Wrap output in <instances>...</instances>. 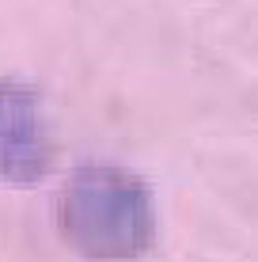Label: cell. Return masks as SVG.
Returning a JSON list of instances; mask_svg holds the SVG:
<instances>
[{
	"label": "cell",
	"instance_id": "cell-1",
	"mask_svg": "<svg viewBox=\"0 0 258 262\" xmlns=\"http://www.w3.org/2000/svg\"><path fill=\"white\" fill-rule=\"evenodd\" d=\"M57 232L91 262H133L156 243L152 190L118 164H84L57 194Z\"/></svg>",
	"mask_w": 258,
	"mask_h": 262
},
{
	"label": "cell",
	"instance_id": "cell-2",
	"mask_svg": "<svg viewBox=\"0 0 258 262\" xmlns=\"http://www.w3.org/2000/svg\"><path fill=\"white\" fill-rule=\"evenodd\" d=\"M53 167V133L42 95L27 80L0 76V183L34 186Z\"/></svg>",
	"mask_w": 258,
	"mask_h": 262
}]
</instances>
